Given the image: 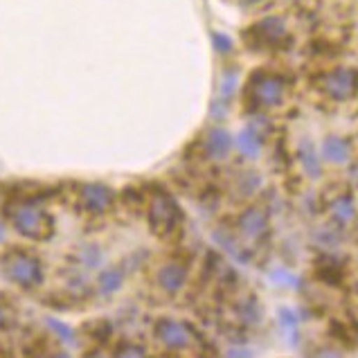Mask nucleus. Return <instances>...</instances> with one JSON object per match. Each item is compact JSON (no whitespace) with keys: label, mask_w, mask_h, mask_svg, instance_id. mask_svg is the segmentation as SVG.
Masks as SVG:
<instances>
[{"label":"nucleus","mask_w":358,"mask_h":358,"mask_svg":"<svg viewBox=\"0 0 358 358\" xmlns=\"http://www.w3.org/2000/svg\"><path fill=\"white\" fill-rule=\"evenodd\" d=\"M9 217L14 221V228L29 239H50L55 232L52 217L34 203H14L9 208Z\"/></svg>","instance_id":"nucleus-1"},{"label":"nucleus","mask_w":358,"mask_h":358,"mask_svg":"<svg viewBox=\"0 0 358 358\" xmlns=\"http://www.w3.org/2000/svg\"><path fill=\"white\" fill-rule=\"evenodd\" d=\"M3 266H5L7 278L18 286H25V289H32V286H36L41 280H43V271H41L38 259L25 250L5 252Z\"/></svg>","instance_id":"nucleus-2"},{"label":"nucleus","mask_w":358,"mask_h":358,"mask_svg":"<svg viewBox=\"0 0 358 358\" xmlns=\"http://www.w3.org/2000/svg\"><path fill=\"white\" fill-rule=\"evenodd\" d=\"M178 221H180L178 206L167 196V194L153 196L151 206H149V223H151L153 232L160 234V237H169V234L176 230Z\"/></svg>","instance_id":"nucleus-3"},{"label":"nucleus","mask_w":358,"mask_h":358,"mask_svg":"<svg viewBox=\"0 0 358 358\" xmlns=\"http://www.w3.org/2000/svg\"><path fill=\"white\" fill-rule=\"evenodd\" d=\"M356 88H358V73L352 68H338L324 79V93L334 99L352 97L356 93Z\"/></svg>","instance_id":"nucleus-4"},{"label":"nucleus","mask_w":358,"mask_h":358,"mask_svg":"<svg viewBox=\"0 0 358 358\" xmlns=\"http://www.w3.org/2000/svg\"><path fill=\"white\" fill-rule=\"evenodd\" d=\"M250 95L259 106H278L284 97V84L280 77H255V81L250 84Z\"/></svg>","instance_id":"nucleus-5"},{"label":"nucleus","mask_w":358,"mask_h":358,"mask_svg":"<svg viewBox=\"0 0 358 358\" xmlns=\"http://www.w3.org/2000/svg\"><path fill=\"white\" fill-rule=\"evenodd\" d=\"M81 206L93 214L106 212L113 206V192L106 185H101V182H88V185H84V189H81Z\"/></svg>","instance_id":"nucleus-6"},{"label":"nucleus","mask_w":358,"mask_h":358,"mask_svg":"<svg viewBox=\"0 0 358 358\" xmlns=\"http://www.w3.org/2000/svg\"><path fill=\"white\" fill-rule=\"evenodd\" d=\"M156 336L162 345L171 347V350H182L189 345V331L185 329V324L171 318H162L156 322Z\"/></svg>","instance_id":"nucleus-7"},{"label":"nucleus","mask_w":358,"mask_h":358,"mask_svg":"<svg viewBox=\"0 0 358 358\" xmlns=\"http://www.w3.org/2000/svg\"><path fill=\"white\" fill-rule=\"evenodd\" d=\"M352 156L350 151V145H347V140L338 138V136H327L324 142H322V158L327 162H334V165H343L347 162Z\"/></svg>","instance_id":"nucleus-8"},{"label":"nucleus","mask_w":358,"mask_h":358,"mask_svg":"<svg viewBox=\"0 0 358 358\" xmlns=\"http://www.w3.org/2000/svg\"><path fill=\"white\" fill-rule=\"evenodd\" d=\"M185 280H187V271H185V266H180V264H167L165 268L158 273V284L167 293L180 291Z\"/></svg>","instance_id":"nucleus-9"},{"label":"nucleus","mask_w":358,"mask_h":358,"mask_svg":"<svg viewBox=\"0 0 358 358\" xmlns=\"http://www.w3.org/2000/svg\"><path fill=\"white\" fill-rule=\"evenodd\" d=\"M232 149V136L226 129H212L206 136V151L212 158H226Z\"/></svg>","instance_id":"nucleus-10"},{"label":"nucleus","mask_w":358,"mask_h":358,"mask_svg":"<svg viewBox=\"0 0 358 358\" xmlns=\"http://www.w3.org/2000/svg\"><path fill=\"white\" fill-rule=\"evenodd\" d=\"M239 228L243 234H248V237H257V234L266 230V214L257 208L243 212L239 219Z\"/></svg>","instance_id":"nucleus-11"},{"label":"nucleus","mask_w":358,"mask_h":358,"mask_svg":"<svg viewBox=\"0 0 358 358\" xmlns=\"http://www.w3.org/2000/svg\"><path fill=\"white\" fill-rule=\"evenodd\" d=\"M255 32L259 34L262 41H266V43H278V41L284 36L286 27H284V20L282 18H264L262 23L255 25Z\"/></svg>","instance_id":"nucleus-12"},{"label":"nucleus","mask_w":358,"mask_h":358,"mask_svg":"<svg viewBox=\"0 0 358 358\" xmlns=\"http://www.w3.org/2000/svg\"><path fill=\"white\" fill-rule=\"evenodd\" d=\"M237 147L243 156L248 158H257L259 151H262V140L257 136V131L255 129H243L239 136H237Z\"/></svg>","instance_id":"nucleus-13"},{"label":"nucleus","mask_w":358,"mask_h":358,"mask_svg":"<svg viewBox=\"0 0 358 358\" xmlns=\"http://www.w3.org/2000/svg\"><path fill=\"white\" fill-rule=\"evenodd\" d=\"M300 160H302V165H304V171L309 173L311 178H318L320 173H322V167H320L318 156H315V151L311 147V142H304V145L300 147Z\"/></svg>","instance_id":"nucleus-14"},{"label":"nucleus","mask_w":358,"mask_h":358,"mask_svg":"<svg viewBox=\"0 0 358 358\" xmlns=\"http://www.w3.org/2000/svg\"><path fill=\"white\" fill-rule=\"evenodd\" d=\"M331 214L338 221L343 223H350L354 217H356V208H354V203L350 199H336L331 203Z\"/></svg>","instance_id":"nucleus-15"},{"label":"nucleus","mask_w":358,"mask_h":358,"mask_svg":"<svg viewBox=\"0 0 358 358\" xmlns=\"http://www.w3.org/2000/svg\"><path fill=\"white\" fill-rule=\"evenodd\" d=\"M122 284V273L120 271H106L99 275V289L104 293H113Z\"/></svg>","instance_id":"nucleus-16"},{"label":"nucleus","mask_w":358,"mask_h":358,"mask_svg":"<svg viewBox=\"0 0 358 358\" xmlns=\"http://www.w3.org/2000/svg\"><path fill=\"white\" fill-rule=\"evenodd\" d=\"M280 322L284 327V331L295 334V329H298V315H295V311H291V309L280 311Z\"/></svg>","instance_id":"nucleus-17"},{"label":"nucleus","mask_w":358,"mask_h":358,"mask_svg":"<svg viewBox=\"0 0 358 358\" xmlns=\"http://www.w3.org/2000/svg\"><path fill=\"white\" fill-rule=\"evenodd\" d=\"M48 324H50V329H52L55 334H59V338H61V341H68V343H73V341H75L73 331H70L64 322H59V320H55V318H50Z\"/></svg>","instance_id":"nucleus-18"},{"label":"nucleus","mask_w":358,"mask_h":358,"mask_svg":"<svg viewBox=\"0 0 358 358\" xmlns=\"http://www.w3.org/2000/svg\"><path fill=\"white\" fill-rule=\"evenodd\" d=\"M234 88H237V75L228 73L226 77L221 79V97L223 99H230L232 93H234Z\"/></svg>","instance_id":"nucleus-19"},{"label":"nucleus","mask_w":358,"mask_h":358,"mask_svg":"<svg viewBox=\"0 0 358 358\" xmlns=\"http://www.w3.org/2000/svg\"><path fill=\"white\" fill-rule=\"evenodd\" d=\"M212 41H214V48H217L219 52H230L232 50V41L226 34H212Z\"/></svg>","instance_id":"nucleus-20"},{"label":"nucleus","mask_w":358,"mask_h":358,"mask_svg":"<svg viewBox=\"0 0 358 358\" xmlns=\"http://www.w3.org/2000/svg\"><path fill=\"white\" fill-rule=\"evenodd\" d=\"M120 354L122 356H129V354H133V356H145V350H140V347H138V350H122Z\"/></svg>","instance_id":"nucleus-21"},{"label":"nucleus","mask_w":358,"mask_h":358,"mask_svg":"<svg viewBox=\"0 0 358 358\" xmlns=\"http://www.w3.org/2000/svg\"><path fill=\"white\" fill-rule=\"evenodd\" d=\"M0 322H3V309H0Z\"/></svg>","instance_id":"nucleus-22"},{"label":"nucleus","mask_w":358,"mask_h":358,"mask_svg":"<svg viewBox=\"0 0 358 358\" xmlns=\"http://www.w3.org/2000/svg\"><path fill=\"white\" fill-rule=\"evenodd\" d=\"M250 3H259V0H250Z\"/></svg>","instance_id":"nucleus-23"},{"label":"nucleus","mask_w":358,"mask_h":358,"mask_svg":"<svg viewBox=\"0 0 358 358\" xmlns=\"http://www.w3.org/2000/svg\"><path fill=\"white\" fill-rule=\"evenodd\" d=\"M0 237H3V230H0Z\"/></svg>","instance_id":"nucleus-24"}]
</instances>
